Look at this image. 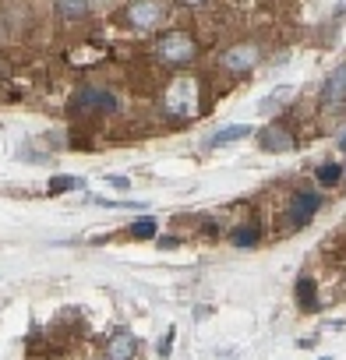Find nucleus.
I'll use <instances>...</instances> for the list:
<instances>
[{
    "label": "nucleus",
    "instance_id": "1",
    "mask_svg": "<svg viewBox=\"0 0 346 360\" xmlns=\"http://www.w3.org/2000/svg\"><path fill=\"white\" fill-rule=\"evenodd\" d=\"M155 57L169 68H184L198 57V43L188 36V32H166L159 43H155Z\"/></svg>",
    "mask_w": 346,
    "mask_h": 360
},
{
    "label": "nucleus",
    "instance_id": "2",
    "mask_svg": "<svg viewBox=\"0 0 346 360\" xmlns=\"http://www.w3.org/2000/svg\"><path fill=\"white\" fill-rule=\"evenodd\" d=\"M258 64H262V46L258 43H237L219 57V68L230 71V75H251Z\"/></svg>",
    "mask_w": 346,
    "mask_h": 360
},
{
    "label": "nucleus",
    "instance_id": "3",
    "mask_svg": "<svg viewBox=\"0 0 346 360\" xmlns=\"http://www.w3.org/2000/svg\"><path fill=\"white\" fill-rule=\"evenodd\" d=\"M71 110L75 113H103V117H110V113H117V96L113 92H106V89H78L75 92V103H71Z\"/></svg>",
    "mask_w": 346,
    "mask_h": 360
},
{
    "label": "nucleus",
    "instance_id": "4",
    "mask_svg": "<svg viewBox=\"0 0 346 360\" xmlns=\"http://www.w3.org/2000/svg\"><path fill=\"white\" fill-rule=\"evenodd\" d=\"M195 110V82L181 78V82H173L166 89V113L173 117H188Z\"/></svg>",
    "mask_w": 346,
    "mask_h": 360
},
{
    "label": "nucleus",
    "instance_id": "5",
    "mask_svg": "<svg viewBox=\"0 0 346 360\" xmlns=\"http://www.w3.org/2000/svg\"><path fill=\"white\" fill-rule=\"evenodd\" d=\"M318 209H321V195H314V191H297L293 202H290V216H286V223L300 230V226H307V223L318 216Z\"/></svg>",
    "mask_w": 346,
    "mask_h": 360
},
{
    "label": "nucleus",
    "instance_id": "6",
    "mask_svg": "<svg viewBox=\"0 0 346 360\" xmlns=\"http://www.w3.org/2000/svg\"><path fill=\"white\" fill-rule=\"evenodd\" d=\"M162 18H166V11L159 0H134V4H127V25H134V29H155Z\"/></svg>",
    "mask_w": 346,
    "mask_h": 360
},
{
    "label": "nucleus",
    "instance_id": "7",
    "mask_svg": "<svg viewBox=\"0 0 346 360\" xmlns=\"http://www.w3.org/2000/svg\"><path fill=\"white\" fill-rule=\"evenodd\" d=\"M321 103H325L328 110L346 106V64L332 68V71H328V78L321 82Z\"/></svg>",
    "mask_w": 346,
    "mask_h": 360
},
{
    "label": "nucleus",
    "instance_id": "8",
    "mask_svg": "<svg viewBox=\"0 0 346 360\" xmlns=\"http://www.w3.org/2000/svg\"><path fill=\"white\" fill-rule=\"evenodd\" d=\"M258 138H262V148L265 152H290V148H297V138L283 124H269Z\"/></svg>",
    "mask_w": 346,
    "mask_h": 360
},
{
    "label": "nucleus",
    "instance_id": "9",
    "mask_svg": "<svg viewBox=\"0 0 346 360\" xmlns=\"http://www.w3.org/2000/svg\"><path fill=\"white\" fill-rule=\"evenodd\" d=\"M110 360H124V356H134L138 353V342H134V335H127V332H117L110 342H106V349H103Z\"/></svg>",
    "mask_w": 346,
    "mask_h": 360
},
{
    "label": "nucleus",
    "instance_id": "10",
    "mask_svg": "<svg viewBox=\"0 0 346 360\" xmlns=\"http://www.w3.org/2000/svg\"><path fill=\"white\" fill-rule=\"evenodd\" d=\"M248 134H251V124H233V127H223V131H216V134L209 138V148H223V145L241 141V138H248Z\"/></svg>",
    "mask_w": 346,
    "mask_h": 360
},
{
    "label": "nucleus",
    "instance_id": "11",
    "mask_svg": "<svg viewBox=\"0 0 346 360\" xmlns=\"http://www.w3.org/2000/svg\"><path fill=\"white\" fill-rule=\"evenodd\" d=\"M53 4H57L60 18H68V22H82V18L92 11L89 0H53Z\"/></svg>",
    "mask_w": 346,
    "mask_h": 360
},
{
    "label": "nucleus",
    "instance_id": "12",
    "mask_svg": "<svg viewBox=\"0 0 346 360\" xmlns=\"http://www.w3.org/2000/svg\"><path fill=\"white\" fill-rule=\"evenodd\" d=\"M230 240H233V248H255L258 240H262V230H258V223H244V226H237L233 233H230Z\"/></svg>",
    "mask_w": 346,
    "mask_h": 360
},
{
    "label": "nucleus",
    "instance_id": "13",
    "mask_svg": "<svg viewBox=\"0 0 346 360\" xmlns=\"http://www.w3.org/2000/svg\"><path fill=\"white\" fill-rule=\"evenodd\" d=\"M297 304L304 311H318V293H314V279L311 276H300L297 279Z\"/></svg>",
    "mask_w": 346,
    "mask_h": 360
},
{
    "label": "nucleus",
    "instance_id": "14",
    "mask_svg": "<svg viewBox=\"0 0 346 360\" xmlns=\"http://www.w3.org/2000/svg\"><path fill=\"white\" fill-rule=\"evenodd\" d=\"M339 176H342V166H339V162H321L318 173H314V180H318L321 188H335Z\"/></svg>",
    "mask_w": 346,
    "mask_h": 360
},
{
    "label": "nucleus",
    "instance_id": "15",
    "mask_svg": "<svg viewBox=\"0 0 346 360\" xmlns=\"http://www.w3.org/2000/svg\"><path fill=\"white\" fill-rule=\"evenodd\" d=\"M134 240H152L155 233H159V226H155V219L152 216H145V219H138V223H131V230H127Z\"/></svg>",
    "mask_w": 346,
    "mask_h": 360
},
{
    "label": "nucleus",
    "instance_id": "16",
    "mask_svg": "<svg viewBox=\"0 0 346 360\" xmlns=\"http://www.w3.org/2000/svg\"><path fill=\"white\" fill-rule=\"evenodd\" d=\"M290 96H293V89H286V85H283V89H276V96L262 99V103H258V110H262V113H276L283 103H290Z\"/></svg>",
    "mask_w": 346,
    "mask_h": 360
},
{
    "label": "nucleus",
    "instance_id": "17",
    "mask_svg": "<svg viewBox=\"0 0 346 360\" xmlns=\"http://www.w3.org/2000/svg\"><path fill=\"white\" fill-rule=\"evenodd\" d=\"M85 188V180L82 176H57L53 184H50V195H64V191H78Z\"/></svg>",
    "mask_w": 346,
    "mask_h": 360
},
{
    "label": "nucleus",
    "instance_id": "18",
    "mask_svg": "<svg viewBox=\"0 0 346 360\" xmlns=\"http://www.w3.org/2000/svg\"><path fill=\"white\" fill-rule=\"evenodd\" d=\"M110 184H113L117 191H127V188H131V180H127V176H110Z\"/></svg>",
    "mask_w": 346,
    "mask_h": 360
},
{
    "label": "nucleus",
    "instance_id": "19",
    "mask_svg": "<svg viewBox=\"0 0 346 360\" xmlns=\"http://www.w3.org/2000/svg\"><path fill=\"white\" fill-rule=\"evenodd\" d=\"M177 244H181L177 237H162V240H159V248H162V251H173V248H177Z\"/></svg>",
    "mask_w": 346,
    "mask_h": 360
},
{
    "label": "nucleus",
    "instance_id": "20",
    "mask_svg": "<svg viewBox=\"0 0 346 360\" xmlns=\"http://www.w3.org/2000/svg\"><path fill=\"white\" fill-rule=\"evenodd\" d=\"M169 342H173V332H166V335H162V346H159V353H162V356L169 353Z\"/></svg>",
    "mask_w": 346,
    "mask_h": 360
},
{
    "label": "nucleus",
    "instance_id": "21",
    "mask_svg": "<svg viewBox=\"0 0 346 360\" xmlns=\"http://www.w3.org/2000/svg\"><path fill=\"white\" fill-rule=\"evenodd\" d=\"M335 145H339V152H346V127L339 131V141H335Z\"/></svg>",
    "mask_w": 346,
    "mask_h": 360
},
{
    "label": "nucleus",
    "instance_id": "22",
    "mask_svg": "<svg viewBox=\"0 0 346 360\" xmlns=\"http://www.w3.org/2000/svg\"><path fill=\"white\" fill-rule=\"evenodd\" d=\"M346 15V0H339V8H335V18H342Z\"/></svg>",
    "mask_w": 346,
    "mask_h": 360
},
{
    "label": "nucleus",
    "instance_id": "23",
    "mask_svg": "<svg viewBox=\"0 0 346 360\" xmlns=\"http://www.w3.org/2000/svg\"><path fill=\"white\" fill-rule=\"evenodd\" d=\"M184 4H202V0H184Z\"/></svg>",
    "mask_w": 346,
    "mask_h": 360
}]
</instances>
